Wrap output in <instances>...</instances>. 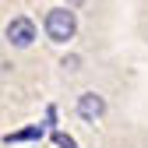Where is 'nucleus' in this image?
Listing matches in <instances>:
<instances>
[{"label": "nucleus", "mask_w": 148, "mask_h": 148, "mask_svg": "<svg viewBox=\"0 0 148 148\" xmlns=\"http://www.w3.org/2000/svg\"><path fill=\"white\" fill-rule=\"evenodd\" d=\"M42 28H46V35L53 42H67V39H74V32H78V18H74L71 7H49Z\"/></svg>", "instance_id": "f257e3e1"}, {"label": "nucleus", "mask_w": 148, "mask_h": 148, "mask_svg": "<svg viewBox=\"0 0 148 148\" xmlns=\"http://www.w3.org/2000/svg\"><path fill=\"white\" fill-rule=\"evenodd\" d=\"M4 35H7V42H11V46L25 49V46L35 42V21H32V18H25V14H18V18H11V21H7Z\"/></svg>", "instance_id": "f03ea898"}, {"label": "nucleus", "mask_w": 148, "mask_h": 148, "mask_svg": "<svg viewBox=\"0 0 148 148\" xmlns=\"http://www.w3.org/2000/svg\"><path fill=\"white\" fill-rule=\"evenodd\" d=\"M78 113L85 116V120H102V113H106V99L99 95V92H81L78 95Z\"/></svg>", "instance_id": "7ed1b4c3"}, {"label": "nucleus", "mask_w": 148, "mask_h": 148, "mask_svg": "<svg viewBox=\"0 0 148 148\" xmlns=\"http://www.w3.org/2000/svg\"><path fill=\"white\" fill-rule=\"evenodd\" d=\"M42 134H46V127L42 123H32V127H21V131H7L4 141L7 145H14V141H39Z\"/></svg>", "instance_id": "20e7f679"}, {"label": "nucleus", "mask_w": 148, "mask_h": 148, "mask_svg": "<svg viewBox=\"0 0 148 148\" xmlns=\"http://www.w3.org/2000/svg\"><path fill=\"white\" fill-rule=\"evenodd\" d=\"M53 141H57L60 148H78V141H74L71 134H64V131H53Z\"/></svg>", "instance_id": "39448f33"}]
</instances>
